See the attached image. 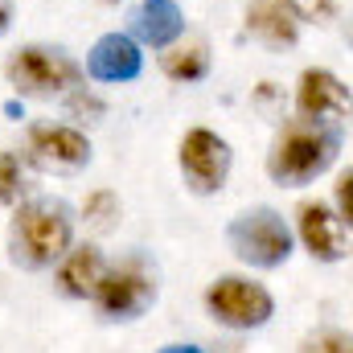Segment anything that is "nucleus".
Listing matches in <instances>:
<instances>
[{
    "mask_svg": "<svg viewBox=\"0 0 353 353\" xmlns=\"http://www.w3.org/2000/svg\"><path fill=\"white\" fill-rule=\"evenodd\" d=\"M161 70L169 83H201L210 74V46L205 41H173L161 54Z\"/></svg>",
    "mask_w": 353,
    "mask_h": 353,
    "instance_id": "nucleus-15",
    "label": "nucleus"
},
{
    "mask_svg": "<svg viewBox=\"0 0 353 353\" xmlns=\"http://www.w3.org/2000/svg\"><path fill=\"white\" fill-rule=\"evenodd\" d=\"M33 165L21 152H0V205H21L33 189Z\"/></svg>",
    "mask_w": 353,
    "mask_h": 353,
    "instance_id": "nucleus-16",
    "label": "nucleus"
},
{
    "mask_svg": "<svg viewBox=\"0 0 353 353\" xmlns=\"http://www.w3.org/2000/svg\"><path fill=\"white\" fill-rule=\"evenodd\" d=\"M185 33V12L176 0H140L132 8V37L152 50H169Z\"/></svg>",
    "mask_w": 353,
    "mask_h": 353,
    "instance_id": "nucleus-12",
    "label": "nucleus"
},
{
    "mask_svg": "<svg viewBox=\"0 0 353 353\" xmlns=\"http://www.w3.org/2000/svg\"><path fill=\"white\" fill-rule=\"evenodd\" d=\"M226 243L247 267L275 271V267H283L292 259V243L296 239H292L283 214H275L271 205H251L226 226Z\"/></svg>",
    "mask_w": 353,
    "mask_h": 353,
    "instance_id": "nucleus-4",
    "label": "nucleus"
},
{
    "mask_svg": "<svg viewBox=\"0 0 353 353\" xmlns=\"http://www.w3.org/2000/svg\"><path fill=\"white\" fill-rule=\"evenodd\" d=\"M99 4H119V0H99Z\"/></svg>",
    "mask_w": 353,
    "mask_h": 353,
    "instance_id": "nucleus-25",
    "label": "nucleus"
},
{
    "mask_svg": "<svg viewBox=\"0 0 353 353\" xmlns=\"http://www.w3.org/2000/svg\"><path fill=\"white\" fill-rule=\"evenodd\" d=\"M83 70L94 83H136L144 74V46L132 33H103L87 50Z\"/></svg>",
    "mask_w": 353,
    "mask_h": 353,
    "instance_id": "nucleus-11",
    "label": "nucleus"
},
{
    "mask_svg": "<svg viewBox=\"0 0 353 353\" xmlns=\"http://www.w3.org/2000/svg\"><path fill=\"white\" fill-rule=\"evenodd\" d=\"M345 37H350V46H353V25H350V29H345Z\"/></svg>",
    "mask_w": 353,
    "mask_h": 353,
    "instance_id": "nucleus-24",
    "label": "nucleus"
},
{
    "mask_svg": "<svg viewBox=\"0 0 353 353\" xmlns=\"http://www.w3.org/2000/svg\"><path fill=\"white\" fill-rule=\"evenodd\" d=\"M74 247V222L62 201H21L8 222V259L25 271L58 267Z\"/></svg>",
    "mask_w": 353,
    "mask_h": 353,
    "instance_id": "nucleus-2",
    "label": "nucleus"
},
{
    "mask_svg": "<svg viewBox=\"0 0 353 353\" xmlns=\"http://www.w3.org/2000/svg\"><path fill=\"white\" fill-rule=\"evenodd\" d=\"M25 161L46 173H74L90 165V140L74 123H33L25 140Z\"/></svg>",
    "mask_w": 353,
    "mask_h": 353,
    "instance_id": "nucleus-8",
    "label": "nucleus"
},
{
    "mask_svg": "<svg viewBox=\"0 0 353 353\" xmlns=\"http://www.w3.org/2000/svg\"><path fill=\"white\" fill-rule=\"evenodd\" d=\"M333 201H337V218L353 230V165L337 176V185H333Z\"/></svg>",
    "mask_w": 353,
    "mask_h": 353,
    "instance_id": "nucleus-21",
    "label": "nucleus"
},
{
    "mask_svg": "<svg viewBox=\"0 0 353 353\" xmlns=\"http://www.w3.org/2000/svg\"><path fill=\"white\" fill-rule=\"evenodd\" d=\"M247 33H255L271 50H292L300 41V21L283 0H251L247 4Z\"/></svg>",
    "mask_w": 353,
    "mask_h": 353,
    "instance_id": "nucleus-14",
    "label": "nucleus"
},
{
    "mask_svg": "<svg viewBox=\"0 0 353 353\" xmlns=\"http://www.w3.org/2000/svg\"><path fill=\"white\" fill-rule=\"evenodd\" d=\"M341 152V123H316V119H292L279 128L271 152H267V176L283 189L312 185L337 165Z\"/></svg>",
    "mask_w": 353,
    "mask_h": 353,
    "instance_id": "nucleus-1",
    "label": "nucleus"
},
{
    "mask_svg": "<svg viewBox=\"0 0 353 353\" xmlns=\"http://www.w3.org/2000/svg\"><path fill=\"white\" fill-rule=\"evenodd\" d=\"M90 304L99 308L103 321H136L157 304V279L140 263L107 267V275L99 279Z\"/></svg>",
    "mask_w": 353,
    "mask_h": 353,
    "instance_id": "nucleus-7",
    "label": "nucleus"
},
{
    "mask_svg": "<svg viewBox=\"0 0 353 353\" xmlns=\"http://www.w3.org/2000/svg\"><path fill=\"white\" fill-rule=\"evenodd\" d=\"M103 275H107V259L94 243H79L58 259V288L70 300H90Z\"/></svg>",
    "mask_w": 353,
    "mask_h": 353,
    "instance_id": "nucleus-13",
    "label": "nucleus"
},
{
    "mask_svg": "<svg viewBox=\"0 0 353 353\" xmlns=\"http://www.w3.org/2000/svg\"><path fill=\"white\" fill-rule=\"evenodd\" d=\"M300 353H353V337L345 329H316L300 341Z\"/></svg>",
    "mask_w": 353,
    "mask_h": 353,
    "instance_id": "nucleus-18",
    "label": "nucleus"
},
{
    "mask_svg": "<svg viewBox=\"0 0 353 353\" xmlns=\"http://www.w3.org/2000/svg\"><path fill=\"white\" fill-rule=\"evenodd\" d=\"M4 79L21 99H58L87 83V70L79 58H70L62 46H21L4 62Z\"/></svg>",
    "mask_w": 353,
    "mask_h": 353,
    "instance_id": "nucleus-3",
    "label": "nucleus"
},
{
    "mask_svg": "<svg viewBox=\"0 0 353 353\" xmlns=\"http://www.w3.org/2000/svg\"><path fill=\"white\" fill-rule=\"evenodd\" d=\"M119 218H123L119 193H111V189H90L87 201H83V222H87L90 230L107 234V230H115V226H119Z\"/></svg>",
    "mask_w": 353,
    "mask_h": 353,
    "instance_id": "nucleus-17",
    "label": "nucleus"
},
{
    "mask_svg": "<svg viewBox=\"0 0 353 353\" xmlns=\"http://www.w3.org/2000/svg\"><path fill=\"white\" fill-rule=\"evenodd\" d=\"M292 12H296V21L304 25H325V21H333V12H337V0H283Z\"/></svg>",
    "mask_w": 353,
    "mask_h": 353,
    "instance_id": "nucleus-19",
    "label": "nucleus"
},
{
    "mask_svg": "<svg viewBox=\"0 0 353 353\" xmlns=\"http://www.w3.org/2000/svg\"><path fill=\"white\" fill-rule=\"evenodd\" d=\"M8 25H12V0H0V37L8 33Z\"/></svg>",
    "mask_w": 353,
    "mask_h": 353,
    "instance_id": "nucleus-22",
    "label": "nucleus"
},
{
    "mask_svg": "<svg viewBox=\"0 0 353 353\" xmlns=\"http://www.w3.org/2000/svg\"><path fill=\"white\" fill-rule=\"evenodd\" d=\"M296 234L316 263H341L350 255L345 222L337 218V210L329 201H300L296 205Z\"/></svg>",
    "mask_w": 353,
    "mask_h": 353,
    "instance_id": "nucleus-10",
    "label": "nucleus"
},
{
    "mask_svg": "<svg viewBox=\"0 0 353 353\" xmlns=\"http://www.w3.org/2000/svg\"><path fill=\"white\" fill-rule=\"evenodd\" d=\"M205 312L222 325V329H234V333H251V329H263L267 321L275 316V300L259 279H247V275H218L210 288H205Z\"/></svg>",
    "mask_w": 353,
    "mask_h": 353,
    "instance_id": "nucleus-5",
    "label": "nucleus"
},
{
    "mask_svg": "<svg viewBox=\"0 0 353 353\" xmlns=\"http://www.w3.org/2000/svg\"><path fill=\"white\" fill-rule=\"evenodd\" d=\"M176 165H181V176H185V189L197 193V197H214L226 189L230 181V169H234V152L230 144L210 132V128H189L176 144Z\"/></svg>",
    "mask_w": 353,
    "mask_h": 353,
    "instance_id": "nucleus-6",
    "label": "nucleus"
},
{
    "mask_svg": "<svg viewBox=\"0 0 353 353\" xmlns=\"http://www.w3.org/2000/svg\"><path fill=\"white\" fill-rule=\"evenodd\" d=\"M296 115L316 123H341L353 115V90L325 66H308L296 79Z\"/></svg>",
    "mask_w": 353,
    "mask_h": 353,
    "instance_id": "nucleus-9",
    "label": "nucleus"
},
{
    "mask_svg": "<svg viewBox=\"0 0 353 353\" xmlns=\"http://www.w3.org/2000/svg\"><path fill=\"white\" fill-rule=\"evenodd\" d=\"M161 353H205V350H197V345H165Z\"/></svg>",
    "mask_w": 353,
    "mask_h": 353,
    "instance_id": "nucleus-23",
    "label": "nucleus"
},
{
    "mask_svg": "<svg viewBox=\"0 0 353 353\" xmlns=\"http://www.w3.org/2000/svg\"><path fill=\"white\" fill-rule=\"evenodd\" d=\"M66 107H70V115L74 119H87V123H94L107 107H103V99L94 94V90H87V87H74L70 94H66Z\"/></svg>",
    "mask_w": 353,
    "mask_h": 353,
    "instance_id": "nucleus-20",
    "label": "nucleus"
}]
</instances>
